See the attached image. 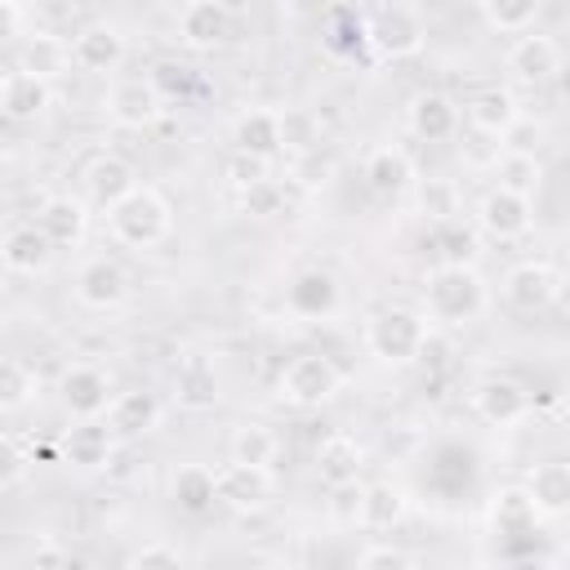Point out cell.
Masks as SVG:
<instances>
[{
    "mask_svg": "<svg viewBox=\"0 0 570 570\" xmlns=\"http://www.w3.org/2000/svg\"><path fill=\"white\" fill-rule=\"evenodd\" d=\"M490 307V281L476 263H436L423 281V321L441 330H463Z\"/></svg>",
    "mask_w": 570,
    "mask_h": 570,
    "instance_id": "1",
    "label": "cell"
},
{
    "mask_svg": "<svg viewBox=\"0 0 570 570\" xmlns=\"http://www.w3.org/2000/svg\"><path fill=\"white\" fill-rule=\"evenodd\" d=\"M107 232L125 249H156L174 232V209L160 187L134 183L120 200L107 205Z\"/></svg>",
    "mask_w": 570,
    "mask_h": 570,
    "instance_id": "2",
    "label": "cell"
},
{
    "mask_svg": "<svg viewBox=\"0 0 570 570\" xmlns=\"http://www.w3.org/2000/svg\"><path fill=\"white\" fill-rule=\"evenodd\" d=\"M428 330H432V325L423 321V312L383 307V312H374L370 325H365V347H370V356H374L379 365L401 370V365H414V361H419Z\"/></svg>",
    "mask_w": 570,
    "mask_h": 570,
    "instance_id": "3",
    "label": "cell"
},
{
    "mask_svg": "<svg viewBox=\"0 0 570 570\" xmlns=\"http://www.w3.org/2000/svg\"><path fill=\"white\" fill-rule=\"evenodd\" d=\"M343 392V370L321 356V352H303L294 356L281 379H276V401L281 405H294V410H312V405H325Z\"/></svg>",
    "mask_w": 570,
    "mask_h": 570,
    "instance_id": "4",
    "label": "cell"
},
{
    "mask_svg": "<svg viewBox=\"0 0 570 570\" xmlns=\"http://www.w3.org/2000/svg\"><path fill=\"white\" fill-rule=\"evenodd\" d=\"M472 218H476V232L485 240H521L530 232V223H534V205H530V196L494 183L490 191L476 196Z\"/></svg>",
    "mask_w": 570,
    "mask_h": 570,
    "instance_id": "5",
    "label": "cell"
},
{
    "mask_svg": "<svg viewBox=\"0 0 570 570\" xmlns=\"http://www.w3.org/2000/svg\"><path fill=\"white\" fill-rule=\"evenodd\" d=\"M102 111L111 125L120 129H151L160 116H165V94L156 89L151 76H129V80H116L102 98Z\"/></svg>",
    "mask_w": 570,
    "mask_h": 570,
    "instance_id": "6",
    "label": "cell"
},
{
    "mask_svg": "<svg viewBox=\"0 0 570 570\" xmlns=\"http://www.w3.org/2000/svg\"><path fill=\"white\" fill-rule=\"evenodd\" d=\"M214 494L232 512H263L276 494V472L263 463H223L214 472Z\"/></svg>",
    "mask_w": 570,
    "mask_h": 570,
    "instance_id": "7",
    "label": "cell"
},
{
    "mask_svg": "<svg viewBox=\"0 0 570 570\" xmlns=\"http://www.w3.org/2000/svg\"><path fill=\"white\" fill-rule=\"evenodd\" d=\"M499 289H503L508 307H517V312H543L561 294V272L548 258H521V263H512L503 272V285Z\"/></svg>",
    "mask_w": 570,
    "mask_h": 570,
    "instance_id": "8",
    "label": "cell"
},
{
    "mask_svg": "<svg viewBox=\"0 0 570 570\" xmlns=\"http://www.w3.org/2000/svg\"><path fill=\"white\" fill-rule=\"evenodd\" d=\"M365 40H370L383 58H414V53H423V45H428V27H423V18H419L414 9L387 4V9H379V13L370 18Z\"/></svg>",
    "mask_w": 570,
    "mask_h": 570,
    "instance_id": "9",
    "label": "cell"
},
{
    "mask_svg": "<svg viewBox=\"0 0 570 570\" xmlns=\"http://www.w3.org/2000/svg\"><path fill=\"white\" fill-rule=\"evenodd\" d=\"M76 298L94 312H111L129 298V272L111 254H94L76 267Z\"/></svg>",
    "mask_w": 570,
    "mask_h": 570,
    "instance_id": "10",
    "label": "cell"
},
{
    "mask_svg": "<svg viewBox=\"0 0 570 570\" xmlns=\"http://www.w3.org/2000/svg\"><path fill=\"white\" fill-rule=\"evenodd\" d=\"M58 401L71 419H102L111 401V379L98 365H67L58 374Z\"/></svg>",
    "mask_w": 570,
    "mask_h": 570,
    "instance_id": "11",
    "label": "cell"
},
{
    "mask_svg": "<svg viewBox=\"0 0 570 570\" xmlns=\"http://www.w3.org/2000/svg\"><path fill=\"white\" fill-rule=\"evenodd\" d=\"M503 67H508V76H512L517 85L534 89V85H548V80L561 71V49H557V40H552V36L521 31V36H517V45L508 49Z\"/></svg>",
    "mask_w": 570,
    "mask_h": 570,
    "instance_id": "12",
    "label": "cell"
},
{
    "mask_svg": "<svg viewBox=\"0 0 570 570\" xmlns=\"http://www.w3.org/2000/svg\"><path fill=\"white\" fill-rule=\"evenodd\" d=\"M472 410H476L481 423L508 428V423L525 419L530 392H525V383H517L512 374H490V379H481V383L472 387Z\"/></svg>",
    "mask_w": 570,
    "mask_h": 570,
    "instance_id": "13",
    "label": "cell"
},
{
    "mask_svg": "<svg viewBox=\"0 0 570 570\" xmlns=\"http://www.w3.org/2000/svg\"><path fill=\"white\" fill-rule=\"evenodd\" d=\"M125 53H129V45H125V31L116 22H89V27H80L71 36V62L80 71L107 76V71H116L125 62Z\"/></svg>",
    "mask_w": 570,
    "mask_h": 570,
    "instance_id": "14",
    "label": "cell"
},
{
    "mask_svg": "<svg viewBox=\"0 0 570 570\" xmlns=\"http://www.w3.org/2000/svg\"><path fill=\"white\" fill-rule=\"evenodd\" d=\"M174 401L178 410H191V414H205L223 401V374L209 356H183L178 370H174Z\"/></svg>",
    "mask_w": 570,
    "mask_h": 570,
    "instance_id": "15",
    "label": "cell"
},
{
    "mask_svg": "<svg viewBox=\"0 0 570 570\" xmlns=\"http://www.w3.org/2000/svg\"><path fill=\"white\" fill-rule=\"evenodd\" d=\"M107 428L116 441H138L147 432L160 428V396L147 392V387H134V392H116L107 401Z\"/></svg>",
    "mask_w": 570,
    "mask_h": 570,
    "instance_id": "16",
    "label": "cell"
},
{
    "mask_svg": "<svg viewBox=\"0 0 570 570\" xmlns=\"http://www.w3.org/2000/svg\"><path fill=\"white\" fill-rule=\"evenodd\" d=\"M405 125H410V134L423 138V142H450V138L459 134V107H454L450 94H441V89H423V94L410 98V107H405Z\"/></svg>",
    "mask_w": 570,
    "mask_h": 570,
    "instance_id": "17",
    "label": "cell"
},
{
    "mask_svg": "<svg viewBox=\"0 0 570 570\" xmlns=\"http://www.w3.org/2000/svg\"><path fill=\"white\" fill-rule=\"evenodd\" d=\"M36 227L49 236L53 249H67V245H80L85 232H89V205L71 191H58L49 196L40 209H36Z\"/></svg>",
    "mask_w": 570,
    "mask_h": 570,
    "instance_id": "18",
    "label": "cell"
},
{
    "mask_svg": "<svg viewBox=\"0 0 570 570\" xmlns=\"http://www.w3.org/2000/svg\"><path fill=\"white\" fill-rule=\"evenodd\" d=\"M338 281L325 272V267H303L294 281H289V289H285V303H289V312L294 316H303V321H325V316H334L338 312Z\"/></svg>",
    "mask_w": 570,
    "mask_h": 570,
    "instance_id": "19",
    "label": "cell"
},
{
    "mask_svg": "<svg viewBox=\"0 0 570 570\" xmlns=\"http://www.w3.org/2000/svg\"><path fill=\"white\" fill-rule=\"evenodd\" d=\"M521 485H525V494H530L539 521H557V517H566V508H570V468H566L561 459H543V463H534V468L525 472Z\"/></svg>",
    "mask_w": 570,
    "mask_h": 570,
    "instance_id": "20",
    "label": "cell"
},
{
    "mask_svg": "<svg viewBox=\"0 0 570 570\" xmlns=\"http://www.w3.org/2000/svg\"><path fill=\"white\" fill-rule=\"evenodd\" d=\"M232 31V13L218 4V0H187L183 18H178V40L196 53H209L227 40Z\"/></svg>",
    "mask_w": 570,
    "mask_h": 570,
    "instance_id": "21",
    "label": "cell"
},
{
    "mask_svg": "<svg viewBox=\"0 0 570 570\" xmlns=\"http://www.w3.org/2000/svg\"><path fill=\"white\" fill-rule=\"evenodd\" d=\"M0 263L13 276H40L53 263V245L36 223H22L0 240Z\"/></svg>",
    "mask_w": 570,
    "mask_h": 570,
    "instance_id": "22",
    "label": "cell"
},
{
    "mask_svg": "<svg viewBox=\"0 0 570 570\" xmlns=\"http://www.w3.org/2000/svg\"><path fill=\"white\" fill-rule=\"evenodd\" d=\"M517 94L503 89V85H490V89H476L468 102H463V120L472 125V134H485V138H499L512 116H517Z\"/></svg>",
    "mask_w": 570,
    "mask_h": 570,
    "instance_id": "23",
    "label": "cell"
},
{
    "mask_svg": "<svg viewBox=\"0 0 570 570\" xmlns=\"http://www.w3.org/2000/svg\"><path fill=\"white\" fill-rule=\"evenodd\" d=\"M414 160L401 151V147H374L370 156H365V187L374 191V196H405L410 187H414Z\"/></svg>",
    "mask_w": 570,
    "mask_h": 570,
    "instance_id": "24",
    "label": "cell"
},
{
    "mask_svg": "<svg viewBox=\"0 0 570 570\" xmlns=\"http://www.w3.org/2000/svg\"><path fill=\"white\" fill-rule=\"evenodd\" d=\"M134 183H138L134 165H129L125 156H116V151H98V156L85 165V191H89V200L102 205V209H107L111 200H120Z\"/></svg>",
    "mask_w": 570,
    "mask_h": 570,
    "instance_id": "25",
    "label": "cell"
},
{
    "mask_svg": "<svg viewBox=\"0 0 570 570\" xmlns=\"http://www.w3.org/2000/svg\"><path fill=\"white\" fill-rule=\"evenodd\" d=\"M111 445H116V436H111L107 423H98V419H76V428H67V436H62V459H67L71 468L94 472V468H102V463L111 459Z\"/></svg>",
    "mask_w": 570,
    "mask_h": 570,
    "instance_id": "26",
    "label": "cell"
},
{
    "mask_svg": "<svg viewBox=\"0 0 570 570\" xmlns=\"http://www.w3.org/2000/svg\"><path fill=\"white\" fill-rule=\"evenodd\" d=\"M539 525V512L525 494V485H503L494 499H490V534L499 539H521V534H534Z\"/></svg>",
    "mask_w": 570,
    "mask_h": 570,
    "instance_id": "27",
    "label": "cell"
},
{
    "mask_svg": "<svg viewBox=\"0 0 570 570\" xmlns=\"http://www.w3.org/2000/svg\"><path fill=\"white\" fill-rule=\"evenodd\" d=\"M67 67H71V45H67L62 36L36 31V36H27L22 49H18V71H27V76L58 80Z\"/></svg>",
    "mask_w": 570,
    "mask_h": 570,
    "instance_id": "28",
    "label": "cell"
},
{
    "mask_svg": "<svg viewBox=\"0 0 570 570\" xmlns=\"http://www.w3.org/2000/svg\"><path fill=\"white\" fill-rule=\"evenodd\" d=\"M365 468V445L352 436V432H330L321 445H316V472L321 481H347V476H361Z\"/></svg>",
    "mask_w": 570,
    "mask_h": 570,
    "instance_id": "29",
    "label": "cell"
},
{
    "mask_svg": "<svg viewBox=\"0 0 570 570\" xmlns=\"http://www.w3.org/2000/svg\"><path fill=\"white\" fill-rule=\"evenodd\" d=\"M232 142H236V151H254V156L276 160V156H281V125H276V111L249 107V111L232 125Z\"/></svg>",
    "mask_w": 570,
    "mask_h": 570,
    "instance_id": "30",
    "label": "cell"
},
{
    "mask_svg": "<svg viewBox=\"0 0 570 570\" xmlns=\"http://www.w3.org/2000/svg\"><path fill=\"white\" fill-rule=\"evenodd\" d=\"M169 499L178 503V512L205 517V512L218 503V494H214V472L200 468V463H183V468L174 472V481H169Z\"/></svg>",
    "mask_w": 570,
    "mask_h": 570,
    "instance_id": "31",
    "label": "cell"
},
{
    "mask_svg": "<svg viewBox=\"0 0 570 570\" xmlns=\"http://www.w3.org/2000/svg\"><path fill=\"white\" fill-rule=\"evenodd\" d=\"M49 102H53L49 80L27 76V71L4 76V116H9V120H36V116H40Z\"/></svg>",
    "mask_w": 570,
    "mask_h": 570,
    "instance_id": "32",
    "label": "cell"
},
{
    "mask_svg": "<svg viewBox=\"0 0 570 570\" xmlns=\"http://www.w3.org/2000/svg\"><path fill=\"white\" fill-rule=\"evenodd\" d=\"M405 521V490L392 481H370L365 503H361V525L365 530H392Z\"/></svg>",
    "mask_w": 570,
    "mask_h": 570,
    "instance_id": "33",
    "label": "cell"
},
{
    "mask_svg": "<svg viewBox=\"0 0 570 570\" xmlns=\"http://www.w3.org/2000/svg\"><path fill=\"white\" fill-rule=\"evenodd\" d=\"M476 9H481V22L490 31L521 36V31H534V22L543 13V0H476Z\"/></svg>",
    "mask_w": 570,
    "mask_h": 570,
    "instance_id": "34",
    "label": "cell"
},
{
    "mask_svg": "<svg viewBox=\"0 0 570 570\" xmlns=\"http://www.w3.org/2000/svg\"><path fill=\"white\" fill-rule=\"evenodd\" d=\"M414 200H419V214L428 218V223H450L459 209H463V196H459V183L454 178H441V174H432V178H414Z\"/></svg>",
    "mask_w": 570,
    "mask_h": 570,
    "instance_id": "35",
    "label": "cell"
},
{
    "mask_svg": "<svg viewBox=\"0 0 570 570\" xmlns=\"http://www.w3.org/2000/svg\"><path fill=\"white\" fill-rule=\"evenodd\" d=\"M227 454L236 463H263V468H272L276 454H281V436L267 423H240L232 432V441H227Z\"/></svg>",
    "mask_w": 570,
    "mask_h": 570,
    "instance_id": "36",
    "label": "cell"
},
{
    "mask_svg": "<svg viewBox=\"0 0 570 570\" xmlns=\"http://www.w3.org/2000/svg\"><path fill=\"white\" fill-rule=\"evenodd\" d=\"M36 392H40V379H36L31 365H22V361H0V414L27 410V405L36 401Z\"/></svg>",
    "mask_w": 570,
    "mask_h": 570,
    "instance_id": "37",
    "label": "cell"
},
{
    "mask_svg": "<svg viewBox=\"0 0 570 570\" xmlns=\"http://www.w3.org/2000/svg\"><path fill=\"white\" fill-rule=\"evenodd\" d=\"M494 142H499V156H539V151H543V142H548V125H543L539 116L517 111V116H512V125H508Z\"/></svg>",
    "mask_w": 570,
    "mask_h": 570,
    "instance_id": "38",
    "label": "cell"
},
{
    "mask_svg": "<svg viewBox=\"0 0 570 570\" xmlns=\"http://www.w3.org/2000/svg\"><path fill=\"white\" fill-rule=\"evenodd\" d=\"M361 503H365V481L361 476H347V481H330V499H325V512L334 525L343 530H356L361 525Z\"/></svg>",
    "mask_w": 570,
    "mask_h": 570,
    "instance_id": "39",
    "label": "cell"
},
{
    "mask_svg": "<svg viewBox=\"0 0 570 570\" xmlns=\"http://www.w3.org/2000/svg\"><path fill=\"white\" fill-rule=\"evenodd\" d=\"M276 125H281V151H307V147H316L321 142V125H316V116L312 111H303V107H285V111H276Z\"/></svg>",
    "mask_w": 570,
    "mask_h": 570,
    "instance_id": "40",
    "label": "cell"
},
{
    "mask_svg": "<svg viewBox=\"0 0 570 570\" xmlns=\"http://www.w3.org/2000/svg\"><path fill=\"white\" fill-rule=\"evenodd\" d=\"M289 174H294V183L298 187H307V191H316V187H325L334 174H338V156L330 151V147H307V151H298L294 156V165H289Z\"/></svg>",
    "mask_w": 570,
    "mask_h": 570,
    "instance_id": "41",
    "label": "cell"
},
{
    "mask_svg": "<svg viewBox=\"0 0 570 570\" xmlns=\"http://www.w3.org/2000/svg\"><path fill=\"white\" fill-rule=\"evenodd\" d=\"M494 169H499V183L521 191V196H534L543 187V174H548L539 156H499Z\"/></svg>",
    "mask_w": 570,
    "mask_h": 570,
    "instance_id": "42",
    "label": "cell"
},
{
    "mask_svg": "<svg viewBox=\"0 0 570 570\" xmlns=\"http://www.w3.org/2000/svg\"><path fill=\"white\" fill-rule=\"evenodd\" d=\"M432 245H436L441 263H476V258H481V240H476V232L459 227L454 218H450V223H436Z\"/></svg>",
    "mask_w": 570,
    "mask_h": 570,
    "instance_id": "43",
    "label": "cell"
},
{
    "mask_svg": "<svg viewBox=\"0 0 570 570\" xmlns=\"http://www.w3.org/2000/svg\"><path fill=\"white\" fill-rule=\"evenodd\" d=\"M223 178H227L236 191H249V187H258V183H267V178H272V160H267V156H254V151H236V147H232V156H227V165H223Z\"/></svg>",
    "mask_w": 570,
    "mask_h": 570,
    "instance_id": "44",
    "label": "cell"
},
{
    "mask_svg": "<svg viewBox=\"0 0 570 570\" xmlns=\"http://www.w3.org/2000/svg\"><path fill=\"white\" fill-rule=\"evenodd\" d=\"M356 566L361 570H414L419 557L410 548H396V543H370L365 552H356Z\"/></svg>",
    "mask_w": 570,
    "mask_h": 570,
    "instance_id": "45",
    "label": "cell"
},
{
    "mask_svg": "<svg viewBox=\"0 0 570 570\" xmlns=\"http://www.w3.org/2000/svg\"><path fill=\"white\" fill-rule=\"evenodd\" d=\"M125 566H129V570H169V566H183V552H178L174 543H165V539H151V543L134 548V552L125 557Z\"/></svg>",
    "mask_w": 570,
    "mask_h": 570,
    "instance_id": "46",
    "label": "cell"
},
{
    "mask_svg": "<svg viewBox=\"0 0 570 570\" xmlns=\"http://www.w3.org/2000/svg\"><path fill=\"white\" fill-rule=\"evenodd\" d=\"M27 468H31V454L9 432H0V490H13L27 476Z\"/></svg>",
    "mask_w": 570,
    "mask_h": 570,
    "instance_id": "47",
    "label": "cell"
},
{
    "mask_svg": "<svg viewBox=\"0 0 570 570\" xmlns=\"http://www.w3.org/2000/svg\"><path fill=\"white\" fill-rule=\"evenodd\" d=\"M240 200H245V209H249L254 218H267V214H276V205H281V191H276V183L267 178V183H258V187L240 191Z\"/></svg>",
    "mask_w": 570,
    "mask_h": 570,
    "instance_id": "48",
    "label": "cell"
},
{
    "mask_svg": "<svg viewBox=\"0 0 570 570\" xmlns=\"http://www.w3.org/2000/svg\"><path fill=\"white\" fill-rule=\"evenodd\" d=\"M22 4L18 0H9V4H0V45H9L13 36H22Z\"/></svg>",
    "mask_w": 570,
    "mask_h": 570,
    "instance_id": "49",
    "label": "cell"
},
{
    "mask_svg": "<svg viewBox=\"0 0 570 570\" xmlns=\"http://www.w3.org/2000/svg\"><path fill=\"white\" fill-rule=\"evenodd\" d=\"M36 561H62V552L58 548H45V552H36Z\"/></svg>",
    "mask_w": 570,
    "mask_h": 570,
    "instance_id": "50",
    "label": "cell"
},
{
    "mask_svg": "<svg viewBox=\"0 0 570 570\" xmlns=\"http://www.w3.org/2000/svg\"><path fill=\"white\" fill-rule=\"evenodd\" d=\"M0 116H4V76H0Z\"/></svg>",
    "mask_w": 570,
    "mask_h": 570,
    "instance_id": "51",
    "label": "cell"
},
{
    "mask_svg": "<svg viewBox=\"0 0 570 570\" xmlns=\"http://www.w3.org/2000/svg\"><path fill=\"white\" fill-rule=\"evenodd\" d=\"M0 4H9V0H0Z\"/></svg>",
    "mask_w": 570,
    "mask_h": 570,
    "instance_id": "52",
    "label": "cell"
}]
</instances>
